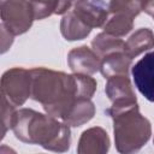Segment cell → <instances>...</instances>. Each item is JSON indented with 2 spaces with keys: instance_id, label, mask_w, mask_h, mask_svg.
<instances>
[{
  "instance_id": "obj_1",
  "label": "cell",
  "mask_w": 154,
  "mask_h": 154,
  "mask_svg": "<svg viewBox=\"0 0 154 154\" xmlns=\"http://www.w3.org/2000/svg\"><path fill=\"white\" fill-rule=\"evenodd\" d=\"M30 97L38 101L45 111L54 118L66 120L81 99H91L96 90V81L83 73L66 75L45 67L30 70Z\"/></svg>"
},
{
  "instance_id": "obj_2",
  "label": "cell",
  "mask_w": 154,
  "mask_h": 154,
  "mask_svg": "<svg viewBox=\"0 0 154 154\" xmlns=\"http://www.w3.org/2000/svg\"><path fill=\"white\" fill-rule=\"evenodd\" d=\"M18 140L30 144H40L45 149L65 152L70 148V128L51 114L46 116L34 109L16 111L12 128Z\"/></svg>"
},
{
  "instance_id": "obj_3",
  "label": "cell",
  "mask_w": 154,
  "mask_h": 154,
  "mask_svg": "<svg viewBox=\"0 0 154 154\" xmlns=\"http://www.w3.org/2000/svg\"><path fill=\"white\" fill-rule=\"evenodd\" d=\"M106 112L113 119L114 141L118 152H137L147 143L152 128L149 120L140 113L137 101L113 103Z\"/></svg>"
},
{
  "instance_id": "obj_4",
  "label": "cell",
  "mask_w": 154,
  "mask_h": 154,
  "mask_svg": "<svg viewBox=\"0 0 154 154\" xmlns=\"http://www.w3.org/2000/svg\"><path fill=\"white\" fill-rule=\"evenodd\" d=\"M31 94L30 70L13 67L7 70L1 78V97L14 107L22 106Z\"/></svg>"
},
{
  "instance_id": "obj_5",
  "label": "cell",
  "mask_w": 154,
  "mask_h": 154,
  "mask_svg": "<svg viewBox=\"0 0 154 154\" xmlns=\"http://www.w3.org/2000/svg\"><path fill=\"white\" fill-rule=\"evenodd\" d=\"M1 19L11 34L20 35L30 29L35 17L29 0H2Z\"/></svg>"
},
{
  "instance_id": "obj_6",
  "label": "cell",
  "mask_w": 154,
  "mask_h": 154,
  "mask_svg": "<svg viewBox=\"0 0 154 154\" xmlns=\"http://www.w3.org/2000/svg\"><path fill=\"white\" fill-rule=\"evenodd\" d=\"M131 73L137 90L148 101L154 102V52L141 58L132 66Z\"/></svg>"
},
{
  "instance_id": "obj_7",
  "label": "cell",
  "mask_w": 154,
  "mask_h": 154,
  "mask_svg": "<svg viewBox=\"0 0 154 154\" xmlns=\"http://www.w3.org/2000/svg\"><path fill=\"white\" fill-rule=\"evenodd\" d=\"M72 11L90 29L103 26L107 22L108 6L103 0H83L75 4Z\"/></svg>"
},
{
  "instance_id": "obj_8",
  "label": "cell",
  "mask_w": 154,
  "mask_h": 154,
  "mask_svg": "<svg viewBox=\"0 0 154 154\" xmlns=\"http://www.w3.org/2000/svg\"><path fill=\"white\" fill-rule=\"evenodd\" d=\"M67 64L75 73L91 75L100 70L101 58L87 46H81L70 51Z\"/></svg>"
},
{
  "instance_id": "obj_9",
  "label": "cell",
  "mask_w": 154,
  "mask_h": 154,
  "mask_svg": "<svg viewBox=\"0 0 154 154\" xmlns=\"http://www.w3.org/2000/svg\"><path fill=\"white\" fill-rule=\"evenodd\" d=\"M105 91L113 103H126L137 101L128 75H118L107 78Z\"/></svg>"
},
{
  "instance_id": "obj_10",
  "label": "cell",
  "mask_w": 154,
  "mask_h": 154,
  "mask_svg": "<svg viewBox=\"0 0 154 154\" xmlns=\"http://www.w3.org/2000/svg\"><path fill=\"white\" fill-rule=\"evenodd\" d=\"M109 148V138L107 132L101 128H91L85 130L78 143V153H105Z\"/></svg>"
},
{
  "instance_id": "obj_11",
  "label": "cell",
  "mask_w": 154,
  "mask_h": 154,
  "mask_svg": "<svg viewBox=\"0 0 154 154\" xmlns=\"http://www.w3.org/2000/svg\"><path fill=\"white\" fill-rule=\"evenodd\" d=\"M131 60L132 59L125 53V51L113 52L101 59L100 71L105 78L118 75H128L129 67L131 66Z\"/></svg>"
},
{
  "instance_id": "obj_12",
  "label": "cell",
  "mask_w": 154,
  "mask_h": 154,
  "mask_svg": "<svg viewBox=\"0 0 154 154\" xmlns=\"http://www.w3.org/2000/svg\"><path fill=\"white\" fill-rule=\"evenodd\" d=\"M35 19H43L51 14H64L73 7L71 0H29Z\"/></svg>"
},
{
  "instance_id": "obj_13",
  "label": "cell",
  "mask_w": 154,
  "mask_h": 154,
  "mask_svg": "<svg viewBox=\"0 0 154 154\" xmlns=\"http://www.w3.org/2000/svg\"><path fill=\"white\" fill-rule=\"evenodd\" d=\"M60 31L63 36L69 41H76V40H83L87 37L91 29L88 28L75 13L72 10L66 12L60 22Z\"/></svg>"
},
{
  "instance_id": "obj_14",
  "label": "cell",
  "mask_w": 154,
  "mask_h": 154,
  "mask_svg": "<svg viewBox=\"0 0 154 154\" xmlns=\"http://www.w3.org/2000/svg\"><path fill=\"white\" fill-rule=\"evenodd\" d=\"M154 47V32L148 28H141L135 34H132L125 42V53L131 58H136L138 54L143 53Z\"/></svg>"
},
{
  "instance_id": "obj_15",
  "label": "cell",
  "mask_w": 154,
  "mask_h": 154,
  "mask_svg": "<svg viewBox=\"0 0 154 154\" xmlns=\"http://www.w3.org/2000/svg\"><path fill=\"white\" fill-rule=\"evenodd\" d=\"M91 47L93 51L102 59L103 57L113 52L125 51V42L122 41L119 37L112 36L103 31L97 36H95V38L91 42Z\"/></svg>"
},
{
  "instance_id": "obj_16",
  "label": "cell",
  "mask_w": 154,
  "mask_h": 154,
  "mask_svg": "<svg viewBox=\"0 0 154 154\" xmlns=\"http://www.w3.org/2000/svg\"><path fill=\"white\" fill-rule=\"evenodd\" d=\"M134 18L123 14V13H116L113 14L112 18H109L105 25H103V31L106 34H109L116 37H122L126 35L134 26Z\"/></svg>"
},
{
  "instance_id": "obj_17",
  "label": "cell",
  "mask_w": 154,
  "mask_h": 154,
  "mask_svg": "<svg viewBox=\"0 0 154 154\" xmlns=\"http://www.w3.org/2000/svg\"><path fill=\"white\" fill-rule=\"evenodd\" d=\"M144 6L141 0H111L108 5L109 12L113 14L116 13H123L131 18H135L140 14L141 11H143Z\"/></svg>"
},
{
  "instance_id": "obj_18",
  "label": "cell",
  "mask_w": 154,
  "mask_h": 154,
  "mask_svg": "<svg viewBox=\"0 0 154 154\" xmlns=\"http://www.w3.org/2000/svg\"><path fill=\"white\" fill-rule=\"evenodd\" d=\"M16 111L14 106L7 102L4 97H1V122H2V131H1V138L5 136L6 131L12 128L13 118H14Z\"/></svg>"
},
{
  "instance_id": "obj_19",
  "label": "cell",
  "mask_w": 154,
  "mask_h": 154,
  "mask_svg": "<svg viewBox=\"0 0 154 154\" xmlns=\"http://www.w3.org/2000/svg\"><path fill=\"white\" fill-rule=\"evenodd\" d=\"M143 11L154 18V0H152V1H150V2L144 7V10H143Z\"/></svg>"
},
{
  "instance_id": "obj_20",
  "label": "cell",
  "mask_w": 154,
  "mask_h": 154,
  "mask_svg": "<svg viewBox=\"0 0 154 154\" xmlns=\"http://www.w3.org/2000/svg\"><path fill=\"white\" fill-rule=\"evenodd\" d=\"M141 1H142V4H143V6L146 7V6H147V5H148V4H149V2L152 1V0H141ZM143 10H144V8H143Z\"/></svg>"
},
{
  "instance_id": "obj_21",
  "label": "cell",
  "mask_w": 154,
  "mask_h": 154,
  "mask_svg": "<svg viewBox=\"0 0 154 154\" xmlns=\"http://www.w3.org/2000/svg\"><path fill=\"white\" fill-rule=\"evenodd\" d=\"M72 1V4L75 5V4H77V2H81V1H83V0H71Z\"/></svg>"
}]
</instances>
